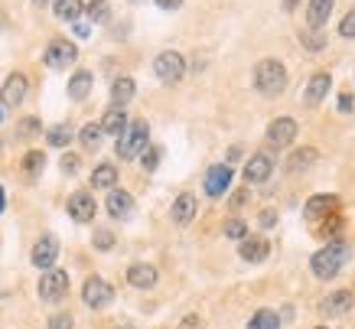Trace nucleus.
<instances>
[{
    "mask_svg": "<svg viewBox=\"0 0 355 329\" xmlns=\"http://www.w3.org/2000/svg\"><path fill=\"white\" fill-rule=\"evenodd\" d=\"M183 329H199V323H196V319L189 317V319H186V323H183Z\"/></svg>",
    "mask_w": 355,
    "mask_h": 329,
    "instance_id": "nucleus-49",
    "label": "nucleus"
},
{
    "mask_svg": "<svg viewBox=\"0 0 355 329\" xmlns=\"http://www.w3.org/2000/svg\"><path fill=\"white\" fill-rule=\"evenodd\" d=\"M114 183H118V170L111 167V163H101V167H95V173H92V186L95 189H114Z\"/></svg>",
    "mask_w": 355,
    "mask_h": 329,
    "instance_id": "nucleus-26",
    "label": "nucleus"
},
{
    "mask_svg": "<svg viewBox=\"0 0 355 329\" xmlns=\"http://www.w3.org/2000/svg\"><path fill=\"white\" fill-rule=\"evenodd\" d=\"M228 186H232V167L228 163H216V167H209L205 173V192L218 199V196H225Z\"/></svg>",
    "mask_w": 355,
    "mask_h": 329,
    "instance_id": "nucleus-12",
    "label": "nucleus"
},
{
    "mask_svg": "<svg viewBox=\"0 0 355 329\" xmlns=\"http://www.w3.org/2000/svg\"><path fill=\"white\" fill-rule=\"evenodd\" d=\"M46 65H49V69H55V72H59V69H69V65L76 62L78 59V49H76V43H69V40H53V43L46 46Z\"/></svg>",
    "mask_w": 355,
    "mask_h": 329,
    "instance_id": "nucleus-7",
    "label": "nucleus"
},
{
    "mask_svg": "<svg viewBox=\"0 0 355 329\" xmlns=\"http://www.w3.org/2000/svg\"><path fill=\"white\" fill-rule=\"evenodd\" d=\"M297 3L300 0H284V10H297Z\"/></svg>",
    "mask_w": 355,
    "mask_h": 329,
    "instance_id": "nucleus-48",
    "label": "nucleus"
},
{
    "mask_svg": "<svg viewBox=\"0 0 355 329\" xmlns=\"http://www.w3.org/2000/svg\"><path fill=\"white\" fill-rule=\"evenodd\" d=\"M147 140H150L147 121H134V124H128V128L118 134V157H124V160L140 157V153L147 150Z\"/></svg>",
    "mask_w": 355,
    "mask_h": 329,
    "instance_id": "nucleus-3",
    "label": "nucleus"
},
{
    "mask_svg": "<svg viewBox=\"0 0 355 329\" xmlns=\"http://www.w3.org/2000/svg\"><path fill=\"white\" fill-rule=\"evenodd\" d=\"M76 36H82V40H85V36H92V23H88V20H76Z\"/></svg>",
    "mask_w": 355,
    "mask_h": 329,
    "instance_id": "nucleus-42",
    "label": "nucleus"
},
{
    "mask_svg": "<svg viewBox=\"0 0 355 329\" xmlns=\"http://www.w3.org/2000/svg\"><path fill=\"white\" fill-rule=\"evenodd\" d=\"M26 75L23 72H13L7 75V82H3V88H0V105L3 108H17L26 98Z\"/></svg>",
    "mask_w": 355,
    "mask_h": 329,
    "instance_id": "nucleus-11",
    "label": "nucleus"
},
{
    "mask_svg": "<svg viewBox=\"0 0 355 329\" xmlns=\"http://www.w3.org/2000/svg\"><path fill=\"white\" fill-rule=\"evenodd\" d=\"M118 329H134V326H118Z\"/></svg>",
    "mask_w": 355,
    "mask_h": 329,
    "instance_id": "nucleus-53",
    "label": "nucleus"
},
{
    "mask_svg": "<svg viewBox=\"0 0 355 329\" xmlns=\"http://www.w3.org/2000/svg\"><path fill=\"white\" fill-rule=\"evenodd\" d=\"M128 284L137 290H150L157 284V267L153 264H130L128 267Z\"/></svg>",
    "mask_w": 355,
    "mask_h": 329,
    "instance_id": "nucleus-20",
    "label": "nucleus"
},
{
    "mask_svg": "<svg viewBox=\"0 0 355 329\" xmlns=\"http://www.w3.org/2000/svg\"><path fill=\"white\" fill-rule=\"evenodd\" d=\"M306 219H310L313 225L323 222V219H329V215L339 212V196H313V199H306Z\"/></svg>",
    "mask_w": 355,
    "mask_h": 329,
    "instance_id": "nucleus-13",
    "label": "nucleus"
},
{
    "mask_svg": "<svg viewBox=\"0 0 355 329\" xmlns=\"http://www.w3.org/2000/svg\"><path fill=\"white\" fill-rule=\"evenodd\" d=\"M316 329H326V326H316Z\"/></svg>",
    "mask_w": 355,
    "mask_h": 329,
    "instance_id": "nucleus-54",
    "label": "nucleus"
},
{
    "mask_svg": "<svg viewBox=\"0 0 355 329\" xmlns=\"http://www.w3.org/2000/svg\"><path fill=\"white\" fill-rule=\"evenodd\" d=\"M274 173V160L268 153H254L245 167V183H264Z\"/></svg>",
    "mask_w": 355,
    "mask_h": 329,
    "instance_id": "nucleus-19",
    "label": "nucleus"
},
{
    "mask_svg": "<svg viewBox=\"0 0 355 329\" xmlns=\"http://www.w3.org/2000/svg\"><path fill=\"white\" fill-rule=\"evenodd\" d=\"M92 242H95L98 251H111V248H114V235H111V232H95V238H92Z\"/></svg>",
    "mask_w": 355,
    "mask_h": 329,
    "instance_id": "nucleus-39",
    "label": "nucleus"
},
{
    "mask_svg": "<svg viewBox=\"0 0 355 329\" xmlns=\"http://www.w3.org/2000/svg\"><path fill=\"white\" fill-rule=\"evenodd\" d=\"M339 33H343L345 40H355V7L343 17V26H339Z\"/></svg>",
    "mask_w": 355,
    "mask_h": 329,
    "instance_id": "nucleus-38",
    "label": "nucleus"
},
{
    "mask_svg": "<svg viewBox=\"0 0 355 329\" xmlns=\"http://www.w3.org/2000/svg\"><path fill=\"white\" fill-rule=\"evenodd\" d=\"M3 205H7V196H3V186H0V212H3Z\"/></svg>",
    "mask_w": 355,
    "mask_h": 329,
    "instance_id": "nucleus-50",
    "label": "nucleus"
},
{
    "mask_svg": "<svg viewBox=\"0 0 355 329\" xmlns=\"http://www.w3.org/2000/svg\"><path fill=\"white\" fill-rule=\"evenodd\" d=\"M329 88H333V75L329 72H316L310 78V82H306V92H303V101H306V105L310 108H316L320 105V101H323L326 95H329Z\"/></svg>",
    "mask_w": 355,
    "mask_h": 329,
    "instance_id": "nucleus-15",
    "label": "nucleus"
},
{
    "mask_svg": "<svg viewBox=\"0 0 355 329\" xmlns=\"http://www.w3.org/2000/svg\"><path fill=\"white\" fill-rule=\"evenodd\" d=\"M82 300H85V307H92V310H105L111 300H114V290H111L108 280L88 277L85 287H82Z\"/></svg>",
    "mask_w": 355,
    "mask_h": 329,
    "instance_id": "nucleus-6",
    "label": "nucleus"
},
{
    "mask_svg": "<svg viewBox=\"0 0 355 329\" xmlns=\"http://www.w3.org/2000/svg\"><path fill=\"white\" fill-rule=\"evenodd\" d=\"M352 95H339V111H352Z\"/></svg>",
    "mask_w": 355,
    "mask_h": 329,
    "instance_id": "nucleus-44",
    "label": "nucleus"
},
{
    "mask_svg": "<svg viewBox=\"0 0 355 329\" xmlns=\"http://www.w3.org/2000/svg\"><path fill=\"white\" fill-rule=\"evenodd\" d=\"M196 212H199V202H196L193 192H180L176 196V202H173V222L176 225H189L196 219Z\"/></svg>",
    "mask_w": 355,
    "mask_h": 329,
    "instance_id": "nucleus-17",
    "label": "nucleus"
},
{
    "mask_svg": "<svg viewBox=\"0 0 355 329\" xmlns=\"http://www.w3.org/2000/svg\"><path fill=\"white\" fill-rule=\"evenodd\" d=\"M140 157H144V170H157V167H160L163 150L160 147H147L144 153H140Z\"/></svg>",
    "mask_w": 355,
    "mask_h": 329,
    "instance_id": "nucleus-37",
    "label": "nucleus"
},
{
    "mask_svg": "<svg viewBox=\"0 0 355 329\" xmlns=\"http://www.w3.org/2000/svg\"><path fill=\"white\" fill-rule=\"evenodd\" d=\"M17 134H20V137H33V134H40V117H23L20 124H17Z\"/></svg>",
    "mask_w": 355,
    "mask_h": 329,
    "instance_id": "nucleus-36",
    "label": "nucleus"
},
{
    "mask_svg": "<svg viewBox=\"0 0 355 329\" xmlns=\"http://www.w3.org/2000/svg\"><path fill=\"white\" fill-rule=\"evenodd\" d=\"M352 303L355 300L349 290H336V294H329V297L320 303V313H323V317H345V313L352 310Z\"/></svg>",
    "mask_w": 355,
    "mask_h": 329,
    "instance_id": "nucleus-18",
    "label": "nucleus"
},
{
    "mask_svg": "<svg viewBox=\"0 0 355 329\" xmlns=\"http://www.w3.org/2000/svg\"><path fill=\"white\" fill-rule=\"evenodd\" d=\"M43 167H46V157L43 153H40V150H30V153H26V157H23V173H26V176H40V173H43Z\"/></svg>",
    "mask_w": 355,
    "mask_h": 329,
    "instance_id": "nucleus-29",
    "label": "nucleus"
},
{
    "mask_svg": "<svg viewBox=\"0 0 355 329\" xmlns=\"http://www.w3.org/2000/svg\"><path fill=\"white\" fill-rule=\"evenodd\" d=\"M293 137H297V121H293V117H277V121H270V128H268V144H270L274 150L291 147Z\"/></svg>",
    "mask_w": 355,
    "mask_h": 329,
    "instance_id": "nucleus-8",
    "label": "nucleus"
},
{
    "mask_svg": "<svg viewBox=\"0 0 355 329\" xmlns=\"http://www.w3.org/2000/svg\"><path fill=\"white\" fill-rule=\"evenodd\" d=\"M153 72H157V78L160 82H180L186 72V62L180 53H173V49H166V53H160L157 59H153Z\"/></svg>",
    "mask_w": 355,
    "mask_h": 329,
    "instance_id": "nucleus-5",
    "label": "nucleus"
},
{
    "mask_svg": "<svg viewBox=\"0 0 355 329\" xmlns=\"http://www.w3.org/2000/svg\"><path fill=\"white\" fill-rule=\"evenodd\" d=\"M49 329H72V317H69V313H55V317L49 319Z\"/></svg>",
    "mask_w": 355,
    "mask_h": 329,
    "instance_id": "nucleus-40",
    "label": "nucleus"
},
{
    "mask_svg": "<svg viewBox=\"0 0 355 329\" xmlns=\"http://www.w3.org/2000/svg\"><path fill=\"white\" fill-rule=\"evenodd\" d=\"M238 157H241V147H232V150H228V163H235Z\"/></svg>",
    "mask_w": 355,
    "mask_h": 329,
    "instance_id": "nucleus-47",
    "label": "nucleus"
},
{
    "mask_svg": "<svg viewBox=\"0 0 355 329\" xmlns=\"http://www.w3.org/2000/svg\"><path fill=\"white\" fill-rule=\"evenodd\" d=\"M300 43L306 46L310 53H320V49L326 46V33L323 30H303L300 33Z\"/></svg>",
    "mask_w": 355,
    "mask_h": 329,
    "instance_id": "nucleus-32",
    "label": "nucleus"
},
{
    "mask_svg": "<svg viewBox=\"0 0 355 329\" xmlns=\"http://www.w3.org/2000/svg\"><path fill=\"white\" fill-rule=\"evenodd\" d=\"M222 232H225L228 238H232V242H241V238H248V225L241 222V219H228Z\"/></svg>",
    "mask_w": 355,
    "mask_h": 329,
    "instance_id": "nucleus-35",
    "label": "nucleus"
},
{
    "mask_svg": "<svg viewBox=\"0 0 355 329\" xmlns=\"http://www.w3.org/2000/svg\"><path fill=\"white\" fill-rule=\"evenodd\" d=\"M345 261H352V244H345L336 238V242H326V248H320V251L310 258V267L320 280H333L345 267Z\"/></svg>",
    "mask_w": 355,
    "mask_h": 329,
    "instance_id": "nucleus-1",
    "label": "nucleus"
},
{
    "mask_svg": "<svg viewBox=\"0 0 355 329\" xmlns=\"http://www.w3.org/2000/svg\"><path fill=\"white\" fill-rule=\"evenodd\" d=\"M343 232V215L336 212V215H329V219H323V222L316 225V235H320V238H333L336 242V235Z\"/></svg>",
    "mask_w": 355,
    "mask_h": 329,
    "instance_id": "nucleus-28",
    "label": "nucleus"
},
{
    "mask_svg": "<svg viewBox=\"0 0 355 329\" xmlns=\"http://www.w3.org/2000/svg\"><path fill=\"white\" fill-rule=\"evenodd\" d=\"M3 26H7V13L0 10V30H3Z\"/></svg>",
    "mask_w": 355,
    "mask_h": 329,
    "instance_id": "nucleus-51",
    "label": "nucleus"
},
{
    "mask_svg": "<svg viewBox=\"0 0 355 329\" xmlns=\"http://www.w3.org/2000/svg\"><path fill=\"white\" fill-rule=\"evenodd\" d=\"M92 85H95V78H92V72H76L72 78H69V98H76V101H82V98H88V92H92Z\"/></svg>",
    "mask_w": 355,
    "mask_h": 329,
    "instance_id": "nucleus-24",
    "label": "nucleus"
},
{
    "mask_svg": "<svg viewBox=\"0 0 355 329\" xmlns=\"http://www.w3.org/2000/svg\"><path fill=\"white\" fill-rule=\"evenodd\" d=\"M254 88H258L264 98H274L287 88V69L277 59H264V62L254 65Z\"/></svg>",
    "mask_w": 355,
    "mask_h": 329,
    "instance_id": "nucleus-2",
    "label": "nucleus"
},
{
    "mask_svg": "<svg viewBox=\"0 0 355 329\" xmlns=\"http://www.w3.org/2000/svg\"><path fill=\"white\" fill-rule=\"evenodd\" d=\"M245 202H248V189H245V192H235V196H232V209L245 205Z\"/></svg>",
    "mask_w": 355,
    "mask_h": 329,
    "instance_id": "nucleus-45",
    "label": "nucleus"
},
{
    "mask_svg": "<svg viewBox=\"0 0 355 329\" xmlns=\"http://www.w3.org/2000/svg\"><path fill=\"white\" fill-rule=\"evenodd\" d=\"M101 137H105V134H101V128H98V124H85V128L78 130V140H82V147H85V150H98Z\"/></svg>",
    "mask_w": 355,
    "mask_h": 329,
    "instance_id": "nucleus-30",
    "label": "nucleus"
},
{
    "mask_svg": "<svg viewBox=\"0 0 355 329\" xmlns=\"http://www.w3.org/2000/svg\"><path fill=\"white\" fill-rule=\"evenodd\" d=\"M261 225H264V228L277 225V215H274V212H264V215H261Z\"/></svg>",
    "mask_w": 355,
    "mask_h": 329,
    "instance_id": "nucleus-46",
    "label": "nucleus"
},
{
    "mask_svg": "<svg viewBox=\"0 0 355 329\" xmlns=\"http://www.w3.org/2000/svg\"><path fill=\"white\" fill-rule=\"evenodd\" d=\"M88 10V23H105L108 20V0H92V3H88L85 7Z\"/></svg>",
    "mask_w": 355,
    "mask_h": 329,
    "instance_id": "nucleus-34",
    "label": "nucleus"
},
{
    "mask_svg": "<svg viewBox=\"0 0 355 329\" xmlns=\"http://www.w3.org/2000/svg\"><path fill=\"white\" fill-rule=\"evenodd\" d=\"M336 0H310V10H306V23H310V30H323L326 20H329V13H333Z\"/></svg>",
    "mask_w": 355,
    "mask_h": 329,
    "instance_id": "nucleus-21",
    "label": "nucleus"
},
{
    "mask_svg": "<svg viewBox=\"0 0 355 329\" xmlns=\"http://www.w3.org/2000/svg\"><path fill=\"white\" fill-rule=\"evenodd\" d=\"M55 258H59V242H55L53 235H43L40 242L33 244V264L43 267V271H53Z\"/></svg>",
    "mask_w": 355,
    "mask_h": 329,
    "instance_id": "nucleus-14",
    "label": "nucleus"
},
{
    "mask_svg": "<svg viewBox=\"0 0 355 329\" xmlns=\"http://www.w3.org/2000/svg\"><path fill=\"white\" fill-rule=\"evenodd\" d=\"M248 329H280V317L274 310H258L248 323Z\"/></svg>",
    "mask_w": 355,
    "mask_h": 329,
    "instance_id": "nucleus-27",
    "label": "nucleus"
},
{
    "mask_svg": "<svg viewBox=\"0 0 355 329\" xmlns=\"http://www.w3.org/2000/svg\"><path fill=\"white\" fill-rule=\"evenodd\" d=\"M65 209H69V215H72L76 222H82V225L92 222V219H95V212H98L95 199H92V192H85V189L72 192V196H69V205H65Z\"/></svg>",
    "mask_w": 355,
    "mask_h": 329,
    "instance_id": "nucleus-10",
    "label": "nucleus"
},
{
    "mask_svg": "<svg viewBox=\"0 0 355 329\" xmlns=\"http://www.w3.org/2000/svg\"><path fill=\"white\" fill-rule=\"evenodd\" d=\"M108 215L111 219H130L134 215V196L130 192H124V189H111L108 192Z\"/></svg>",
    "mask_w": 355,
    "mask_h": 329,
    "instance_id": "nucleus-16",
    "label": "nucleus"
},
{
    "mask_svg": "<svg viewBox=\"0 0 355 329\" xmlns=\"http://www.w3.org/2000/svg\"><path fill=\"white\" fill-rule=\"evenodd\" d=\"M316 157H320V153H316L313 147L297 150V153L291 157V170H293V173H297V170H306V167H313V163H316Z\"/></svg>",
    "mask_w": 355,
    "mask_h": 329,
    "instance_id": "nucleus-31",
    "label": "nucleus"
},
{
    "mask_svg": "<svg viewBox=\"0 0 355 329\" xmlns=\"http://www.w3.org/2000/svg\"><path fill=\"white\" fill-rule=\"evenodd\" d=\"M53 10L59 20H82V10H85V3L82 0H53Z\"/></svg>",
    "mask_w": 355,
    "mask_h": 329,
    "instance_id": "nucleus-25",
    "label": "nucleus"
},
{
    "mask_svg": "<svg viewBox=\"0 0 355 329\" xmlns=\"http://www.w3.org/2000/svg\"><path fill=\"white\" fill-rule=\"evenodd\" d=\"M238 255H241V261H248V264H261V261H268L270 244H268V238H261V235H248V238L238 242Z\"/></svg>",
    "mask_w": 355,
    "mask_h": 329,
    "instance_id": "nucleus-9",
    "label": "nucleus"
},
{
    "mask_svg": "<svg viewBox=\"0 0 355 329\" xmlns=\"http://www.w3.org/2000/svg\"><path fill=\"white\" fill-rule=\"evenodd\" d=\"M33 3H36V7H46V3H53V0H33Z\"/></svg>",
    "mask_w": 355,
    "mask_h": 329,
    "instance_id": "nucleus-52",
    "label": "nucleus"
},
{
    "mask_svg": "<svg viewBox=\"0 0 355 329\" xmlns=\"http://www.w3.org/2000/svg\"><path fill=\"white\" fill-rule=\"evenodd\" d=\"M130 3H137V0H130Z\"/></svg>",
    "mask_w": 355,
    "mask_h": 329,
    "instance_id": "nucleus-55",
    "label": "nucleus"
},
{
    "mask_svg": "<svg viewBox=\"0 0 355 329\" xmlns=\"http://www.w3.org/2000/svg\"><path fill=\"white\" fill-rule=\"evenodd\" d=\"M78 163H82V160H78L76 153H65V157H62V173H69V176H72V173H78Z\"/></svg>",
    "mask_w": 355,
    "mask_h": 329,
    "instance_id": "nucleus-41",
    "label": "nucleus"
},
{
    "mask_svg": "<svg viewBox=\"0 0 355 329\" xmlns=\"http://www.w3.org/2000/svg\"><path fill=\"white\" fill-rule=\"evenodd\" d=\"M101 134H114L118 137L121 130L128 128V115H124V108H111V111H105V117H101Z\"/></svg>",
    "mask_w": 355,
    "mask_h": 329,
    "instance_id": "nucleus-23",
    "label": "nucleus"
},
{
    "mask_svg": "<svg viewBox=\"0 0 355 329\" xmlns=\"http://www.w3.org/2000/svg\"><path fill=\"white\" fill-rule=\"evenodd\" d=\"M134 92H137V85H134V78H128V75H121V78H114V85H111V101H114V108H124L134 98Z\"/></svg>",
    "mask_w": 355,
    "mask_h": 329,
    "instance_id": "nucleus-22",
    "label": "nucleus"
},
{
    "mask_svg": "<svg viewBox=\"0 0 355 329\" xmlns=\"http://www.w3.org/2000/svg\"><path fill=\"white\" fill-rule=\"evenodd\" d=\"M65 294H69V274L65 271H46L40 277V300L59 303V300H65Z\"/></svg>",
    "mask_w": 355,
    "mask_h": 329,
    "instance_id": "nucleus-4",
    "label": "nucleus"
},
{
    "mask_svg": "<svg viewBox=\"0 0 355 329\" xmlns=\"http://www.w3.org/2000/svg\"><path fill=\"white\" fill-rule=\"evenodd\" d=\"M46 140H49V147H65V144L72 140V130H69V124H55V128L46 134Z\"/></svg>",
    "mask_w": 355,
    "mask_h": 329,
    "instance_id": "nucleus-33",
    "label": "nucleus"
},
{
    "mask_svg": "<svg viewBox=\"0 0 355 329\" xmlns=\"http://www.w3.org/2000/svg\"><path fill=\"white\" fill-rule=\"evenodd\" d=\"M180 3H183V0H157L160 10H180Z\"/></svg>",
    "mask_w": 355,
    "mask_h": 329,
    "instance_id": "nucleus-43",
    "label": "nucleus"
}]
</instances>
